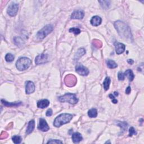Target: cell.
Listing matches in <instances>:
<instances>
[{"label": "cell", "instance_id": "obj_32", "mask_svg": "<svg viewBox=\"0 0 144 144\" xmlns=\"http://www.w3.org/2000/svg\"><path fill=\"white\" fill-rule=\"evenodd\" d=\"M8 137V134L5 131H3L1 132V135H0V139H5V138H6Z\"/></svg>", "mask_w": 144, "mask_h": 144}, {"label": "cell", "instance_id": "obj_5", "mask_svg": "<svg viewBox=\"0 0 144 144\" xmlns=\"http://www.w3.org/2000/svg\"><path fill=\"white\" fill-rule=\"evenodd\" d=\"M53 26L51 25V24H48V25H46L37 33L36 36L37 39L39 40H42L44 39L47 35H48L53 32Z\"/></svg>", "mask_w": 144, "mask_h": 144}, {"label": "cell", "instance_id": "obj_4", "mask_svg": "<svg viewBox=\"0 0 144 144\" xmlns=\"http://www.w3.org/2000/svg\"><path fill=\"white\" fill-rule=\"evenodd\" d=\"M59 100L61 102H69L70 104H75L78 101V99L76 95L73 94H66L63 96L59 97Z\"/></svg>", "mask_w": 144, "mask_h": 144}, {"label": "cell", "instance_id": "obj_31", "mask_svg": "<svg viewBox=\"0 0 144 144\" xmlns=\"http://www.w3.org/2000/svg\"><path fill=\"white\" fill-rule=\"evenodd\" d=\"M137 132L135 129L133 127H131L129 129V136L132 137L134 135H136Z\"/></svg>", "mask_w": 144, "mask_h": 144}, {"label": "cell", "instance_id": "obj_18", "mask_svg": "<svg viewBox=\"0 0 144 144\" xmlns=\"http://www.w3.org/2000/svg\"><path fill=\"white\" fill-rule=\"evenodd\" d=\"M83 139V137L81 134L78 132H75L72 135V140L74 143H78Z\"/></svg>", "mask_w": 144, "mask_h": 144}, {"label": "cell", "instance_id": "obj_12", "mask_svg": "<svg viewBox=\"0 0 144 144\" xmlns=\"http://www.w3.org/2000/svg\"><path fill=\"white\" fill-rule=\"evenodd\" d=\"M85 17V12L82 10H77L72 13L71 19H82Z\"/></svg>", "mask_w": 144, "mask_h": 144}, {"label": "cell", "instance_id": "obj_13", "mask_svg": "<svg viewBox=\"0 0 144 144\" xmlns=\"http://www.w3.org/2000/svg\"><path fill=\"white\" fill-rule=\"evenodd\" d=\"M114 46L115 47L116 53L118 55H121L122 53H123L125 50V48H126V46L123 43H119L118 42H115L114 43Z\"/></svg>", "mask_w": 144, "mask_h": 144}, {"label": "cell", "instance_id": "obj_15", "mask_svg": "<svg viewBox=\"0 0 144 144\" xmlns=\"http://www.w3.org/2000/svg\"><path fill=\"white\" fill-rule=\"evenodd\" d=\"M50 105V101L47 99H43L37 102V107L41 109L47 108Z\"/></svg>", "mask_w": 144, "mask_h": 144}, {"label": "cell", "instance_id": "obj_39", "mask_svg": "<svg viewBox=\"0 0 144 144\" xmlns=\"http://www.w3.org/2000/svg\"><path fill=\"white\" fill-rule=\"evenodd\" d=\"M114 96H118V93L117 92H114Z\"/></svg>", "mask_w": 144, "mask_h": 144}, {"label": "cell", "instance_id": "obj_33", "mask_svg": "<svg viewBox=\"0 0 144 144\" xmlns=\"http://www.w3.org/2000/svg\"><path fill=\"white\" fill-rule=\"evenodd\" d=\"M118 77L119 80L123 81L124 80V77H125L124 74L122 72H119L118 74Z\"/></svg>", "mask_w": 144, "mask_h": 144}, {"label": "cell", "instance_id": "obj_6", "mask_svg": "<svg viewBox=\"0 0 144 144\" xmlns=\"http://www.w3.org/2000/svg\"><path fill=\"white\" fill-rule=\"evenodd\" d=\"M64 82L68 87H74L77 82V78L73 74H68L65 77Z\"/></svg>", "mask_w": 144, "mask_h": 144}, {"label": "cell", "instance_id": "obj_21", "mask_svg": "<svg viewBox=\"0 0 144 144\" xmlns=\"http://www.w3.org/2000/svg\"><path fill=\"white\" fill-rule=\"evenodd\" d=\"M110 81H111L109 77H107L105 78L104 82H103V86H104V88L105 91H108L109 88Z\"/></svg>", "mask_w": 144, "mask_h": 144}, {"label": "cell", "instance_id": "obj_14", "mask_svg": "<svg viewBox=\"0 0 144 144\" xmlns=\"http://www.w3.org/2000/svg\"><path fill=\"white\" fill-rule=\"evenodd\" d=\"M102 22V19L99 16H95L92 18L91 20L90 21V23L93 26H99L101 24Z\"/></svg>", "mask_w": 144, "mask_h": 144}, {"label": "cell", "instance_id": "obj_17", "mask_svg": "<svg viewBox=\"0 0 144 144\" xmlns=\"http://www.w3.org/2000/svg\"><path fill=\"white\" fill-rule=\"evenodd\" d=\"M34 127H35L34 121V120L30 121L26 131V134L29 135L30 134H31V133L33 131V130L34 129Z\"/></svg>", "mask_w": 144, "mask_h": 144}, {"label": "cell", "instance_id": "obj_7", "mask_svg": "<svg viewBox=\"0 0 144 144\" xmlns=\"http://www.w3.org/2000/svg\"><path fill=\"white\" fill-rule=\"evenodd\" d=\"M19 10V5L17 4L12 3L11 4L7 10V14L11 17H15L17 14Z\"/></svg>", "mask_w": 144, "mask_h": 144}, {"label": "cell", "instance_id": "obj_9", "mask_svg": "<svg viewBox=\"0 0 144 144\" xmlns=\"http://www.w3.org/2000/svg\"><path fill=\"white\" fill-rule=\"evenodd\" d=\"M38 128L40 131H41L42 132H47L50 129V127L48 126L47 122L46 121L45 119L43 118H41L40 119Z\"/></svg>", "mask_w": 144, "mask_h": 144}, {"label": "cell", "instance_id": "obj_2", "mask_svg": "<svg viewBox=\"0 0 144 144\" xmlns=\"http://www.w3.org/2000/svg\"><path fill=\"white\" fill-rule=\"evenodd\" d=\"M73 118V115L70 114H61L57 116L54 122V126L56 127H60L62 125L69 123Z\"/></svg>", "mask_w": 144, "mask_h": 144}, {"label": "cell", "instance_id": "obj_26", "mask_svg": "<svg viewBox=\"0 0 144 144\" xmlns=\"http://www.w3.org/2000/svg\"><path fill=\"white\" fill-rule=\"evenodd\" d=\"M117 125L118 126L120 127L122 129V130H123L124 131H126L127 129V126L128 124L126 123V122H120V121H118L117 122Z\"/></svg>", "mask_w": 144, "mask_h": 144}, {"label": "cell", "instance_id": "obj_23", "mask_svg": "<svg viewBox=\"0 0 144 144\" xmlns=\"http://www.w3.org/2000/svg\"><path fill=\"white\" fill-rule=\"evenodd\" d=\"M88 115L90 118H96L97 116V110L96 109L92 108L88 111Z\"/></svg>", "mask_w": 144, "mask_h": 144}, {"label": "cell", "instance_id": "obj_30", "mask_svg": "<svg viewBox=\"0 0 144 144\" xmlns=\"http://www.w3.org/2000/svg\"><path fill=\"white\" fill-rule=\"evenodd\" d=\"M69 32L74 33L75 34H78L81 33V30L77 28H72L69 29Z\"/></svg>", "mask_w": 144, "mask_h": 144}, {"label": "cell", "instance_id": "obj_11", "mask_svg": "<svg viewBox=\"0 0 144 144\" xmlns=\"http://www.w3.org/2000/svg\"><path fill=\"white\" fill-rule=\"evenodd\" d=\"M35 91V86L34 84L32 81H27L26 82L25 86V92L27 94H31L33 93Z\"/></svg>", "mask_w": 144, "mask_h": 144}, {"label": "cell", "instance_id": "obj_22", "mask_svg": "<svg viewBox=\"0 0 144 144\" xmlns=\"http://www.w3.org/2000/svg\"><path fill=\"white\" fill-rule=\"evenodd\" d=\"M107 64L109 68L110 69H115L118 67L117 64L114 61L111 60H107Z\"/></svg>", "mask_w": 144, "mask_h": 144}, {"label": "cell", "instance_id": "obj_37", "mask_svg": "<svg viewBox=\"0 0 144 144\" xmlns=\"http://www.w3.org/2000/svg\"><path fill=\"white\" fill-rule=\"evenodd\" d=\"M131 87H130L129 86L128 87L126 88V94H129L130 93H131Z\"/></svg>", "mask_w": 144, "mask_h": 144}, {"label": "cell", "instance_id": "obj_3", "mask_svg": "<svg viewBox=\"0 0 144 144\" xmlns=\"http://www.w3.org/2000/svg\"><path fill=\"white\" fill-rule=\"evenodd\" d=\"M31 63L32 61L31 59L25 57H23L18 60L16 63V66L19 70L23 71L28 69L31 66Z\"/></svg>", "mask_w": 144, "mask_h": 144}, {"label": "cell", "instance_id": "obj_24", "mask_svg": "<svg viewBox=\"0 0 144 144\" xmlns=\"http://www.w3.org/2000/svg\"><path fill=\"white\" fill-rule=\"evenodd\" d=\"M14 41L15 44L19 47H21L24 44L23 40L20 37H15L14 39Z\"/></svg>", "mask_w": 144, "mask_h": 144}, {"label": "cell", "instance_id": "obj_20", "mask_svg": "<svg viewBox=\"0 0 144 144\" xmlns=\"http://www.w3.org/2000/svg\"><path fill=\"white\" fill-rule=\"evenodd\" d=\"M124 75H126V77L128 78V80H129L130 82H131V81L134 80L135 75L134 73L132 72V70L131 69L127 70L124 73Z\"/></svg>", "mask_w": 144, "mask_h": 144}, {"label": "cell", "instance_id": "obj_35", "mask_svg": "<svg viewBox=\"0 0 144 144\" xmlns=\"http://www.w3.org/2000/svg\"><path fill=\"white\" fill-rule=\"evenodd\" d=\"M109 96L110 98L111 99V101H112L113 103H114V104H116V103L118 102V101L115 99V97L113 94H110Z\"/></svg>", "mask_w": 144, "mask_h": 144}, {"label": "cell", "instance_id": "obj_27", "mask_svg": "<svg viewBox=\"0 0 144 144\" xmlns=\"http://www.w3.org/2000/svg\"><path fill=\"white\" fill-rule=\"evenodd\" d=\"M92 44L97 48H100L102 47V42L98 40H94L92 41Z\"/></svg>", "mask_w": 144, "mask_h": 144}, {"label": "cell", "instance_id": "obj_1", "mask_svg": "<svg viewBox=\"0 0 144 144\" xmlns=\"http://www.w3.org/2000/svg\"><path fill=\"white\" fill-rule=\"evenodd\" d=\"M114 27L120 36L126 40L133 41V37L131 29L126 24L122 21H116L114 23Z\"/></svg>", "mask_w": 144, "mask_h": 144}, {"label": "cell", "instance_id": "obj_16", "mask_svg": "<svg viewBox=\"0 0 144 144\" xmlns=\"http://www.w3.org/2000/svg\"><path fill=\"white\" fill-rule=\"evenodd\" d=\"M2 104L6 106L7 107H19L21 104L22 102H9L5 101L4 100H1Z\"/></svg>", "mask_w": 144, "mask_h": 144}, {"label": "cell", "instance_id": "obj_8", "mask_svg": "<svg viewBox=\"0 0 144 144\" xmlns=\"http://www.w3.org/2000/svg\"><path fill=\"white\" fill-rule=\"evenodd\" d=\"M75 71L78 74L82 76H87L89 74V70L82 65H78L75 68Z\"/></svg>", "mask_w": 144, "mask_h": 144}, {"label": "cell", "instance_id": "obj_29", "mask_svg": "<svg viewBox=\"0 0 144 144\" xmlns=\"http://www.w3.org/2000/svg\"><path fill=\"white\" fill-rule=\"evenodd\" d=\"M12 141L14 143H15L16 144L20 143L21 142V140H22V138L19 136H14L12 137Z\"/></svg>", "mask_w": 144, "mask_h": 144}, {"label": "cell", "instance_id": "obj_10", "mask_svg": "<svg viewBox=\"0 0 144 144\" xmlns=\"http://www.w3.org/2000/svg\"><path fill=\"white\" fill-rule=\"evenodd\" d=\"M47 61H48V55L47 54H40L39 55H38L36 57V60H35V62H36V64L37 65L45 64Z\"/></svg>", "mask_w": 144, "mask_h": 144}, {"label": "cell", "instance_id": "obj_34", "mask_svg": "<svg viewBox=\"0 0 144 144\" xmlns=\"http://www.w3.org/2000/svg\"><path fill=\"white\" fill-rule=\"evenodd\" d=\"M62 143V142L61 141H60L59 140H53V139H51L50 140H49L47 142V143Z\"/></svg>", "mask_w": 144, "mask_h": 144}, {"label": "cell", "instance_id": "obj_25", "mask_svg": "<svg viewBox=\"0 0 144 144\" xmlns=\"http://www.w3.org/2000/svg\"><path fill=\"white\" fill-rule=\"evenodd\" d=\"M99 2L105 9H108L109 7L110 4V2L109 1H99Z\"/></svg>", "mask_w": 144, "mask_h": 144}, {"label": "cell", "instance_id": "obj_28", "mask_svg": "<svg viewBox=\"0 0 144 144\" xmlns=\"http://www.w3.org/2000/svg\"><path fill=\"white\" fill-rule=\"evenodd\" d=\"M15 57L11 54H7L5 56V60L7 62H12L14 60Z\"/></svg>", "mask_w": 144, "mask_h": 144}, {"label": "cell", "instance_id": "obj_19", "mask_svg": "<svg viewBox=\"0 0 144 144\" xmlns=\"http://www.w3.org/2000/svg\"><path fill=\"white\" fill-rule=\"evenodd\" d=\"M85 54H86V50L84 49V48H80V49H78L77 53L75 54L74 57V60H78L80 59L81 57L83 56Z\"/></svg>", "mask_w": 144, "mask_h": 144}, {"label": "cell", "instance_id": "obj_38", "mask_svg": "<svg viewBox=\"0 0 144 144\" xmlns=\"http://www.w3.org/2000/svg\"><path fill=\"white\" fill-rule=\"evenodd\" d=\"M128 63L129 64H133L134 63V61L133 60H132V59H129V60H128Z\"/></svg>", "mask_w": 144, "mask_h": 144}, {"label": "cell", "instance_id": "obj_36", "mask_svg": "<svg viewBox=\"0 0 144 144\" xmlns=\"http://www.w3.org/2000/svg\"><path fill=\"white\" fill-rule=\"evenodd\" d=\"M52 115H53V110L51 109H48V110L47 111V112H46V115L47 116H50Z\"/></svg>", "mask_w": 144, "mask_h": 144}]
</instances>
